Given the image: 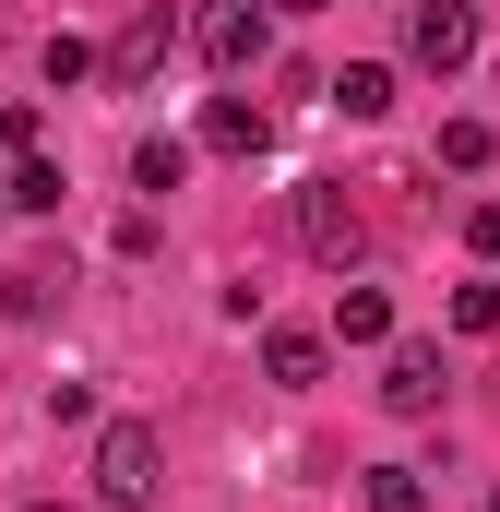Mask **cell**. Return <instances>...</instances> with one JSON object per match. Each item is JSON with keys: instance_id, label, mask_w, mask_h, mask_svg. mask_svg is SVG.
I'll use <instances>...</instances> for the list:
<instances>
[{"instance_id": "6da1fadb", "label": "cell", "mask_w": 500, "mask_h": 512, "mask_svg": "<svg viewBox=\"0 0 500 512\" xmlns=\"http://www.w3.org/2000/svg\"><path fill=\"white\" fill-rule=\"evenodd\" d=\"M96 501L108 512H143L155 489H167V441H155V417H96Z\"/></svg>"}, {"instance_id": "7a4b0ae2", "label": "cell", "mask_w": 500, "mask_h": 512, "mask_svg": "<svg viewBox=\"0 0 500 512\" xmlns=\"http://www.w3.org/2000/svg\"><path fill=\"white\" fill-rule=\"evenodd\" d=\"M298 251L322 262V274H346V262L370 251V215H358L346 179H310V191H298Z\"/></svg>"}, {"instance_id": "3957f363", "label": "cell", "mask_w": 500, "mask_h": 512, "mask_svg": "<svg viewBox=\"0 0 500 512\" xmlns=\"http://www.w3.org/2000/svg\"><path fill=\"white\" fill-rule=\"evenodd\" d=\"M191 48H203L215 72H262V60H274V0H203V12H191Z\"/></svg>"}, {"instance_id": "277c9868", "label": "cell", "mask_w": 500, "mask_h": 512, "mask_svg": "<svg viewBox=\"0 0 500 512\" xmlns=\"http://www.w3.org/2000/svg\"><path fill=\"white\" fill-rule=\"evenodd\" d=\"M405 48H417L429 72H465V60H477V0H417V12H405Z\"/></svg>"}, {"instance_id": "5b68a950", "label": "cell", "mask_w": 500, "mask_h": 512, "mask_svg": "<svg viewBox=\"0 0 500 512\" xmlns=\"http://www.w3.org/2000/svg\"><path fill=\"white\" fill-rule=\"evenodd\" d=\"M441 382H453L441 346H393V358H381V405H393V417H441Z\"/></svg>"}, {"instance_id": "8992f818", "label": "cell", "mask_w": 500, "mask_h": 512, "mask_svg": "<svg viewBox=\"0 0 500 512\" xmlns=\"http://www.w3.org/2000/svg\"><path fill=\"white\" fill-rule=\"evenodd\" d=\"M203 155H274V120L250 108V96H203V120H191Z\"/></svg>"}, {"instance_id": "52a82bcc", "label": "cell", "mask_w": 500, "mask_h": 512, "mask_svg": "<svg viewBox=\"0 0 500 512\" xmlns=\"http://www.w3.org/2000/svg\"><path fill=\"white\" fill-rule=\"evenodd\" d=\"M322 370H334V334H310V322H274V334H262V382L310 393Z\"/></svg>"}, {"instance_id": "ba28073f", "label": "cell", "mask_w": 500, "mask_h": 512, "mask_svg": "<svg viewBox=\"0 0 500 512\" xmlns=\"http://www.w3.org/2000/svg\"><path fill=\"white\" fill-rule=\"evenodd\" d=\"M167 48H179V24H167V12H131L120 48H108V84H155V60H167Z\"/></svg>"}, {"instance_id": "9c48e42d", "label": "cell", "mask_w": 500, "mask_h": 512, "mask_svg": "<svg viewBox=\"0 0 500 512\" xmlns=\"http://www.w3.org/2000/svg\"><path fill=\"white\" fill-rule=\"evenodd\" d=\"M191 155H203V143H179V131H143V143H131V191H143V203H167V191L191 179Z\"/></svg>"}, {"instance_id": "30bf717a", "label": "cell", "mask_w": 500, "mask_h": 512, "mask_svg": "<svg viewBox=\"0 0 500 512\" xmlns=\"http://www.w3.org/2000/svg\"><path fill=\"white\" fill-rule=\"evenodd\" d=\"M60 286H72L60 262H12V274H0V322H48V310H60Z\"/></svg>"}, {"instance_id": "8fae6325", "label": "cell", "mask_w": 500, "mask_h": 512, "mask_svg": "<svg viewBox=\"0 0 500 512\" xmlns=\"http://www.w3.org/2000/svg\"><path fill=\"white\" fill-rule=\"evenodd\" d=\"M334 346H393V298L381 286H334Z\"/></svg>"}, {"instance_id": "7c38bea8", "label": "cell", "mask_w": 500, "mask_h": 512, "mask_svg": "<svg viewBox=\"0 0 500 512\" xmlns=\"http://www.w3.org/2000/svg\"><path fill=\"white\" fill-rule=\"evenodd\" d=\"M334 108H346V120H381V108H393V60H346V72H334Z\"/></svg>"}, {"instance_id": "4fadbf2b", "label": "cell", "mask_w": 500, "mask_h": 512, "mask_svg": "<svg viewBox=\"0 0 500 512\" xmlns=\"http://www.w3.org/2000/svg\"><path fill=\"white\" fill-rule=\"evenodd\" d=\"M358 512H429V477L417 465H370L358 477Z\"/></svg>"}, {"instance_id": "5bb4252c", "label": "cell", "mask_w": 500, "mask_h": 512, "mask_svg": "<svg viewBox=\"0 0 500 512\" xmlns=\"http://www.w3.org/2000/svg\"><path fill=\"white\" fill-rule=\"evenodd\" d=\"M0 191H12V215H60V191H72V179H60L48 155H12V179H0Z\"/></svg>"}, {"instance_id": "9a60e30c", "label": "cell", "mask_w": 500, "mask_h": 512, "mask_svg": "<svg viewBox=\"0 0 500 512\" xmlns=\"http://www.w3.org/2000/svg\"><path fill=\"white\" fill-rule=\"evenodd\" d=\"M96 72H108L96 36H48V96H72V84H96Z\"/></svg>"}, {"instance_id": "2e32d148", "label": "cell", "mask_w": 500, "mask_h": 512, "mask_svg": "<svg viewBox=\"0 0 500 512\" xmlns=\"http://www.w3.org/2000/svg\"><path fill=\"white\" fill-rule=\"evenodd\" d=\"M489 155H500V131H489V120H441V167H453V179H477Z\"/></svg>"}, {"instance_id": "e0dca14e", "label": "cell", "mask_w": 500, "mask_h": 512, "mask_svg": "<svg viewBox=\"0 0 500 512\" xmlns=\"http://www.w3.org/2000/svg\"><path fill=\"white\" fill-rule=\"evenodd\" d=\"M453 334H500V286H453Z\"/></svg>"}, {"instance_id": "ac0fdd59", "label": "cell", "mask_w": 500, "mask_h": 512, "mask_svg": "<svg viewBox=\"0 0 500 512\" xmlns=\"http://www.w3.org/2000/svg\"><path fill=\"white\" fill-rule=\"evenodd\" d=\"M465 251H477V262H500V203H465Z\"/></svg>"}, {"instance_id": "d6986e66", "label": "cell", "mask_w": 500, "mask_h": 512, "mask_svg": "<svg viewBox=\"0 0 500 512\" xmlns=\"http://www.w3.org/2000/svg\"><path fill=\"white\" fill-rule=\"evenodd\" d=\"M274 12H334V0H274Z\"/></svg>"}, {"instance_id": "ffe728a7", "label": "cell", "mask_w": 500, "mask_h": 512, "mask_svg": "<svg viewBox=\"0 0 500 512\" xmlns=\"http://www.w3.org/2000/svg\"><path fill=\"white\" fill-rule=\"evenodd\" d=\"M24 512H72V501H24Z\"/></svg>"}, {"instance_id": "44dd1931", "label": "cell", "mask_w": 500, "mask_h": 512, "mask_svg": "<svg viewBox=\"0 0 500 512\" xmlns=\"http://www.w3.org/2000/svg\"><path fill=\"white\" fill-rule=\"evenodd\" d=\"M0 143H12V108H0Z\"/></svg>"}, {"instance_id": "7402d4cb", "label": "cell", "mask_w": 500, "mask_h": 512, "mask_svg": "<svg viewBox=\"0 0 500 512\" xmlns=\"http://www.w3.org/2000/svg\"><path fill=\"white\" fill-rule=\"evenodd\" d=\"M0 215H12V191H0Z\"/></svg>"}, {"instance_id": "603a6c76", "label": "cell", "mask_w": 500, "mask_h": 512, "mask_svg": "<svg viewBox=\"0 0 500 512\" xmlns=\"http://www.w3.org/2000/svg\"><path fill=\"white\" fill-rule=\"evenodd\" d=\"M489 512H500V489H489Z\"/></svg>"}]
</instances>
